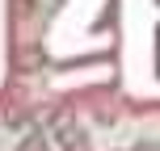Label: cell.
Masks as SVG:
<instances>
[{"mask_svg": "<svg viewBox=\"0 0 160 151\" xmlns=\"http://www.w3.org/2000/svg\"><path fill=\"white\" fill-rule=\"evenodd\" d=\"M55 139H59V147H63V151H93L88 134H84V130H76V126H59Z\"/></svg>", "mask_w": 160, "mask_h": 151, "instance_id": "1", "label": "cell"}, {"mask_svg": "<svg viewBox=\"0 0 160 151\" xmlns=\"http://www.w3.org/2000/svg\"><path fill=\"white\" fill-rule=\"evenodd\" d=\"M38 63H42V50L38 46H25L21 55H17V67H21V72H34Z\"/></svg>", "mask_w": 160, "mask_h": 151, "instance_id": "2", "label": "cell"}, {"mask_svg": "<svg viewBox=\"0 0 160 151\" xmlns=\"http://www.w3.org/2000/svg\"><path fill=\"white\" fill-rule=\"evenodd\" d=\"M17 151H51V143H47V134L34 130V134H25L21 143H17Z\"/></svg>", "mask_w": 160, "mask_h": 151, "instance_id": "3", "label": "cell"}, {"mask_svg": "<svg viewBox=\"0 0 160 151\" xmlns=\"http://www.w3.org/2000/svg\"><path fill=\"white\" fill-rule=\"evenodd\" d=\"M4 122H8L13 130H21V126H30V113H25L21 105H17V109H8V113H4Z\"/></svg>", "mask_w": 160, "mask_h": 151, "instance_id": "4", "label": "cell"}, {"mask_svg": "<svg viewBox=\"0 0 160 151\" xmlns=\"http://www.w3.org/2000/svg\"><path fill=\"white\" fill-rule=\"evenodd\" d=\"M17 13H21V17H25V13H34V0H17Z\"/></svg>", "mask_w": 160, "mask_h": 151, "instance_id": "5", "label": "cell"}]
</instances>
